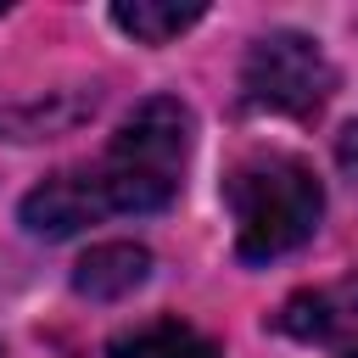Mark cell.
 Masks as SVG:
<instances>
[{
    "instance_id": "obj_6",
    "label": "cell",
    "mask_w": 358,
    "mask_h": 358,
    "mask_svg": "<svg viewBox=\"0 0 358 358\" xmlns=\"http://www.w3.org/2000/svg\"><path fill=\"white\" fill-rule=\"evenodd\" d=\"M106 352L112 358H218V347L201 330L179 324V319H157V324L123 330V336H112Z\"/></svg>"
},
{
    "instance_id": "obj_12",
    "label": "cell",
    "mask_w": 358,
    "mask_h": 358,
    "mask_svg": "<svg viewBox=\"0 0 358 358\" xmlns=\"http://www.w3.org/2000/svg\"><path fill=\"white\" fill-rule=\"evenodd\" d=\"M0 358H6V352H0Z\"/></svg>"
},
{
    "instance_id": "obj_5",
    "label": "cell",
    "mask_w": 358,
    "mask_h": 358,
    "mask_svg": "<svg viewBox=\"0 0 358 358\" xmlns=\"http://www.w3.org/2000/svg\"><path fill=\"white\" fill-rule=\"evenodd\" d=\"M207 17V6L201 0H117L112 6V22L129 34V39H140V45H168V39H179L185 28H196Z\"/></svg>"
},
{
    "instance_id": "obj_7",
    "label": "cell",
    "mask_w": 358,
    "mask_h": 358,
    "mask_svg": "<svg viewBox=\"0 0 358 358\" xmlns=\"http://www.w3.org/2000/svg\"><path fill=\"white\" fill-rule=\"evenodd\" d=\"M352 313H358V285H347V291H302V296H291L280 308V330H291L302 341H324Z\"/></svg>"
},
{
    "instance_id": "obj_4",
    "label": "cell",
    "mask_w": 358,
    "mask_h": 358,
    "mask_svg": "<svg viewBox=\"0 0 358 358\" xmlns=\"http://www.w3.org/2000/svg\"><path fill=\"white\" fill-rule=\"evenodd\" d=\"M151 280V252L134 241H101L73 263V291L90 302H123Z\"/></svg>"
},
{
    "instance_id": "obj_10",
    "label": "cell",
    "mask_w": 358,
    "mask_h": 358,
    "mask_svg": "<svg viewBox=\"0 0 358 358\" xmlns=\"http://www.w3.org/2000/svg\"><path fill=\"white\" fill-rule=\"evenodd\" d=\"M347 358H358V347H352V352H347Z\"/></svg>"
},
{
    "instance_id": "obj_2",
    "label": "cell",
    "mask_w": 358,
    "mask_h": 358,
    "mask_svg": "<svg viewBox=\"0 0 358 358\" xmlns=\"http://www.w3.org/2000/svg\"><path fill=\"white\" fill-rule=\"evenodd\" d=\"M224 201H229V218H235L241 263H274V257L296 252L324 218V185L291 151L241 157L224 179Z\"/></svg>"
},
{
    "instance_id": "obj_11",
    "label": "cell",
    "mask_w": 358,
    "mask_h": 358,
    "mask_svg": "<svg viewBox=\"0 0 358 358\" xmlns=\"http://www.w3.org/2000/svg\"><path fill=\"white\" fill-rule=\"evenodd\" d=\"M0 11H6V6H0Z\"/></svg>"
},
{
    "instance_id": "obj_3",
    "label": "cell",
    "mask_w": 358,
    "mask_h": 358,
    "mask_svg": "<svg viewBox=\"0 0 358 358\" xmlns=\"http://www.w3.org/2000/svg\"><path fill=\"white\" fill-rule=\"evenodd\" d=\"M336 90V67L319 50V39L296 28H268L252 39L241 62V106L246 112H285V117H313L324 112Z\"/></svg>"
},
{
    "instance_id": "obj_1",
    "label": "cell",
    "mask_w": 358,
    "mask_h": 358,
    "mask_svg": "<svg viewBox=\"0 0 358 358\" xmlns=\"http://www.w3.org/2000/svg\"><path fill=\"white\" fill-rule=\"evenodd\" d=\"M196 145V117L179 95H145L112 134V145L84 162L62 168L22 196V229L39 241H67L112 213H162Z\"/></svg>"
},
{
    "instance_id": "obj_9",
    "label": "cell",
    "mask_w": 358,
    "mask_h": 358,
    "mask_svg": "<svg viewBox=\"0 0 358 358\" xmlns=\"http://www.w3.org/2000/svg\"><path fill=\"white\" fill-rule=\"evenodd\" d=\"M341 168H347V173H358V123H347V129H341Z\"/></svg>"
},
{
    "instance_id": "obj_8",
    "label": "cell",
    "mask_w": 358,
    "mask_h": 358,
    "mask_svg": "<svg viewBox=\"0 0 358 358\" xmlns=\"http://www.w3.org/2000/svg\"><path fill=\"white\" fill-rule=\"evenodd\" d=\"M90 112H95V90H90V95H62L56 106H45V101L6 106V112H0V129H6L11 140H39V134H56V129H73V123L90 117Z\"/></svg>"
}]
</instances>
